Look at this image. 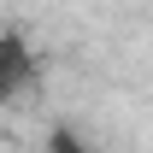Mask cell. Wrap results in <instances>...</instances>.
Here are the masks:
<instances>
[{
	"label": "cell",
	"mask_w": 153,
	"mask_h": 153,
	"mask_svg": "<svg viewBox=\"0 0 153 153\" xmlns=\"http://www.w3.org/2000/svg\"><path fill=\"white\" fill-rule=\"evenodd\" d=\"M36 82V53H30V41L12 36V30H0V100L24 94Z\"/></svg>",
	"instance_id": "6da1fadb"
},
{
	"label": "cell",
	"mask_w": 153,
	"mask_h": 153,
	"mask_svg": "<svg viewBox=\"0 0 153 153\" xmlns=\"http://www.w3.org/2000/svg\"><path fill=\"white\" fill-rule=\"evenodd\" d=\"M41 153H94V147H88V141H82L71 124H53V130H47V147H41Z\"/></svg>",
	"instance_id": "7a4b0ae2"
}]
</instances>
